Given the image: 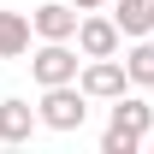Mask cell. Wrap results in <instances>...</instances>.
I'll use <instances>...</instances> for the list:
<instances>
[{"label":"cell","instance_id":"obj_5","mask_svg":"<svg viewBox=\"0 0 154 154\" xmlns=\"http://www.w3.org/2000/svg\"><path fill=\"white\" fill-rule=\"evenodd\" d=\"M107 125L125 131V136H136V142H148V136H154V107L136 95V89H125L119 101H107Z\"/></svg>","mask_w":154,"mask_h":154},{"label":"cell","instance_id":"obj_11","mask_svg":"<svg viewBox=\"0 0 154 154\" xmlns=\"http://www.w3.org/2000/svg\"><path fill=\"white\" fill-rule=\"evenodd\" d=\"M136 148H142L136 136H125V131H113V125L101 131V154H136Z\"/></svg>","mask_w":154,"mask_h":154},{"label":"cell","instance_id":"obj_6","mask_svg":"<svg viewBox=\"0 0 154 154\" xmlns=\"http://www.w3.org/2000/svg\"><path fill=\"white\" fill-rule=\"evenodd\" d=\"M30 24H36V42H77L83 12H77L71 0H48V6H36V12H30Z\"/></svg>","mask_w":154,"mask_h":154},{"label":"cell","instance_id":"obj_10","mask_svg":"<svg viewBox=\"0 0 154 154\" xmlns=\"http://www.w3.org/2000/svg\"><path fill=\"white\" fill-rule=\"evenodd\" d=\"M125 71H131V89H154V42L136 36L125 48Z\"/></svg>","mask_w":154,"mask_h":154},{"label":"cell","instance_id":"obj_8","mask_svg":"<svg viewBox=\"0 0 154 154\" xmlns=\"http://www.w3.org/2000/svg\"><path fill=\"white\" fill-rule=\"evenodd\" d=\"M30 42H36V24H30V12L0 6V59H24V54H30Z\"/></svg>","mask_w":154,"mask_h":154},{"label":"cell","instance_id":"obj_2","mask_svg":"<svg viewBox=\"0 0 154 154\" xmlns=\"http://www.w3.org/2000/svg\"><path fill=\"white\" fill-rule=\"evenodd\" d=\"M83 48H71V42H36V54H30V77H36L42 89H54V83H77V71H83Z\"/></svg>","mask_w":154,"mask_h":154},{"label":"cell","instance_id":"obj_3","mask_svg":"<svg viewBox=\"0 0 154 154\" xmlns=\"http://www.w3.org/2000/svg\"><path fill=\"white\" fill-rule=\"evenodd\" d=\"M77 48H83V59H113L125 54V30H119L113 12H83V24H77Z\"/></svg>","mask_w":154,"mask_h":154},{"label":"cell","instance_id":"obj_1","mask_svg":"<svg viewBox=\"0 0 154 154\" xmlns=\"http://www.w3.org/2000/svg\"><path fill=\"white\" fill-rule=\"evenodd\" d=\"M36 113H42V131L71 136V131H83V119H89V95H83V83H54V89H42Z\"/></svg>","mask_w":154,"mask_h":154},{"label":"cell","instance_id":"obj_7","mask_svg":"<svg viewBox=\"0 0 154 154\" xmlns=\"http://www.w3.org/2000/svg\"><path fill=\"white\" fill-rule=\"evenodd\" d=\"M36 131H42V113H36L24 95H6V101H0V142H6V148L30 142Z\"/></svg>","mask_w":154,"mask_h":154},{"label":"cell","instance_id":"obj_12","mask_svg":"<svg viewBox=\"0 0 154 154\" xmlns=\"http://www.w3.org/2000/svg\"><path fill=\"white\" fill-rule=\"evenodd\" d=\"M77 12H101V6H107V0H71Z\"/></svg>","mask_w":154,"mask_h":154},{"label":"cell","instance_id":"obj_9","mask_svg":"<svg viewBox=\"0 0 154 154\" xmlns=\"http://www.w3.org/2000/svg\"><path fill=\"white\" fill-rule=\"evenodd\" d=\"M119 30H125V42H136V36H154V0H119Z\"/></svg>","mask_w":154,"mask_h":154},{"label":"cell","instance_id":"obj_4","mask_svg":"<svg viewBox=\"0 0 154 154\" xmlns=\"http://www.w3.org/2000/svg\"><path fill=\"white\" fill-rule=\"evenodd\" d=\"M77 83H83V95L89 101H119L125 89H131V71H125V59H83V71H77Z\"/></svg>","mask_w":154,"mask_h":154}]
</instances>
